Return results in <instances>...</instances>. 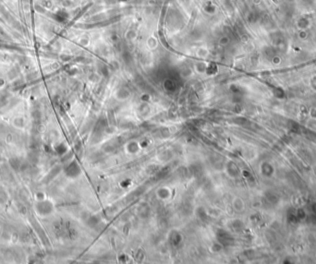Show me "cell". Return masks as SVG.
<instances>
[{
    "label": "cell",
    "mask_w": 316,
    "mask_h": 264,
    "mask_svg": "<svg viewBox=\"0 0 316 264\" xmlns=\"http://www.w3.org/2000/svg\"><path fill=\"white\" fill-rule=\"evenodd\" d=\"M127 149H128V151L130 152H136L137 151L139 150V147H138V145H137V143L135 141H130L127 145Z\"/></svg>",
    "instance_id": "1"
}]
</instances>
